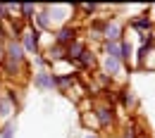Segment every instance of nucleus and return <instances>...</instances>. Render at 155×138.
<instances>
[{
    "label": "nucleus",
    "instance_id": "f257e3e1",
    "mask_svg": "<svg viewBox=\"0 0 155 138\" xmlns=\"http://www.w3.org/2000/svg\"><path fill=\"white\" fill-rule=\"evenodd\" d=\"M45 14L50 19V29H60L64 24H72L69 17H74L72 5H45Z\"/></svg>",
    "mask_w": 155,
    "mask_h": 138
},
{
    "label": "nucleus",
    "instance_id": "f03ea898",
    "mask_svg": "<svg viewBox=\"0 0 155 138\" xmlns=\"http://www.w3.org/2000/svg\"><path fill=\"white\" fill-rule=\"evenodd\" d=\"M19 43L24 48L26 55H38V45H41V31L34 24H26L19 34Z\"/></svg>",
    "mask_w": 155,
    "mask_h": 138
},
{
    "label": "nucleus",
    "instance_id": "7ed1b4c3",
    "mask_svg": "<svg viewBox=\"0 0 155 138\" xmlns=\"http://www.w3.org/2000/svg\"><path fill=\"white\" fill-rule=\"evenodd\" d=\"M124 38V24L119 19H103V43H115Z\"/></svg>",
    "mask_w": 155,
    "mask_h": 138
},
{
    "label": "nucleus",
    "instance_id": "20e7f679",
    "mask_svg": "<svg viewBox=\"0 0 155 138\" xmlns=\"http://www.w3.org/2000/svg\"><path fill=\"white\" fill-rule=\"evenodd\" d=\"M5 59L7 62H15V64H26V53H24L19 40L5 38Z\"/></svg>",
    "mask_w": 155,
    "mask_h": 138
},
{
    "label": "nucleus",
    "instance_id": "39448f33",
    "mask_svg": "<svg viewBox=\"0 0 155 138\" xmlns=\"http://www.w3.org/2000/svg\"><path fill=\"white\" fill-rule=\"evenodd\" d=\"M93 117H96L98 129H112L115 126V107L112 105H98Z\"/></svg>",
    "mask_w": 155,
    "mask_h": 138
},
{
    "label": "nucleus",
    "instance_id": "423d86ee",
    "mask_svg": "<svg viewBox=\"0 0 155 138\" xmlns=\"http://www.w3.org/2000/svg\"><path fill=\"white\" fill-rule=\"evenodd\" d=\"M74 40H79V29L74 24H64V26L55 29V43H58V45L67 48V45H72Z\"/></svg>",
    "mask_w": 155,
    "mask_h": 138
},
{
    "label": "nucleus",
    "instance_id": "0eeeda50",
    "mask_svg": "<svg viewBox=\"0 0 155 138\" xmlns=\"http://www.w3.org/2000/svg\"><path fill=\"white\" fill-rule=\"evenodd\" d=\"M34 88H38V91H53L55 88V72L53 69H38L34 74Z\"/></svg>",
    "mask_w": 155,
    "mask_h": 138
},
{
    "label": "nucleus",
    "instance_id": "6e6552de",
    "mask_svg": "<svg viewBox=\"0 0 155 138\" xmlns=\"http://www.w3.org/2000/svg\"><path fill=\"white\" fill-rule=\"evenodd\" d=\"M100 67H103V76H107V79H115V76H119L122 74V62L115 57H103V62H100Z\"/></svg>",
    "mask_w": 155,
    "mask_h": 138
},
{
    "label": "nucleus",
    "instance_id": "1a4fd4ad",
    "mask_svg": "<svg viewBox=\"0 0 155 138\" xmlns=\"http://www.w3.org/2000/svg\"><path fill=\"white\" fill-rule=\"evenodd\" d=\"M77 64H79V67H81V69H86V72H96V69H98V64H100V62H98V55H96V53L86 48V50L81 53V57L77 59Z\"/></svg>",
    "mask_w": 155,
    "mask_h": 138
},
{
    "label": "nucleus",
    "instance_id": "9d476101",
    "mask_svg": "<svg viewBox=\"0 0 155 138\" xmlns=\"http://www.w3.org/2000/svg\"><path fill=\"white\" fill-rule=\"evenodd\" d=\"M17 110H19V107H17L12 100L7 98L5 93H0V119H7V121H10L12 114H17Z\"/></svg>",
    "mask_w": 155,
    "mask_h": 138
},
{
    "label": "nucleus",
    "instance_id": "9b49d317",
    "mask_svg": "<svg viewBox=\"0 0 155 138\" xmlns=\"http://www.w3.org/2000/svg\"><path fill=\"white\" fill-rule=\"evenodd\" d=\"M84 50H86V43H84L81 38L74 40L72 45H67V48H64V59H67V62H77V59L81 57V53H84Z\"/></svg>",
    "mask_w": 155,
    "mask_h": 138
},
{
    "label": "nucleus",
    "instance_id": "f8f14e48",
    "mask_svg": "<svg viewBox=\"0 0 155 138\" xmlns=\"http://www.w3.org/2000/svg\"><path fill=\"white\" fill-rule=\"evenodd\" d=\"M129 26L136 29V31H141V38L148 34V29H153V19L148 17V14H141V17H136V19L129 21Z\"/></svg>",
    "mask_w": 155,
    "mask_h": 138
},
{
    "label": "nucleus",
    "instance_id": "ddd939ff",
    "mask_svg": "<svg viewBox=\"0 0 155 138\" xmlns=\"http://www.w3.org/2000/svg\"><path fill=\"white\" fill-rule=\"evenodd\" d=\"M74 81H77L74 74H55V88L62 91V93H67V91H69V86H72Z\"/></svg>",
    "mask_w": 155,
    "mask_h": 138
},
{
    "label": "nucleus",
    "instance_id": "4468645a",
    "mask_svg": "<svg viewBox=\"0 0 155 138\" xmlns=\"http://www.w3.org/2000/svg\"><path fill=\"white\" fill-rule=\"evenodd\" d=\"M103 50H105V57H115L122 62V40L115 43H103Z\"/></svg>",
    "mask_w": 155,
    "mask_h": 138
},
{
    "label": "nucleus",
    "instance_id": "2eb2a0df",
    "mask_svg": "<svg viewBox=\"0 0 155 138\" xmlns=\"http://www.w3.org/2000/svg\"><path fill=\"white\" fill-rule=\"evenodd\" d=\"M43 57L48 59L50 64H53V62H58V59H64V48L58 45V43H53V45L45 50V55H43Z\"/></svg>",
    "mask_w": 155,
    "mask_h": 138
},
{
    "label": "nucleus",
    "instance_id": "dca6fc26",
    "mask_svg": "<svg viewBox=\"0 0 155 138\" xmlns=\"http://www.w3.org/2000/svg\"><path fill=\"white\" fill-rule=\"evenodd\" d=\"M88 38L103 40V19H93L88 24Z\"/></svg>",
    "mask_w": 155,
    "mask_h": 138
},
{
    "label": "nucleus",
    "instance_id": "f3484780",
    "mask_svg": "<svg viewBox=\"0 0 155 138\" xmlns=\"http://www.w3.org/2000/svg\"><path fill=\"white\" fill-rule=\"evenodd\" d=\"M15 131H17V119H10V121L0 129V138H15Z\"/></svg>",
    "mask_w": 155,
    "mask_h": 138
},
{
    "label": "nucleus",
    "instance_id": "a211bd4d",
    "mask_svg": "<svg viewBox=\"0 0 155 138\" xmlns=\"http://www.w3.org/2000/svg\"><path fill=\"white\" fill-rule=\"evenodd\" d=\"M122 102H124L129 110H136V107H138V100H136V95L131 93V91H127V88L122 91Z\"/></svg>",
    "mask_w": 155,
    "mask_h": 138
},
{
    "label": "nucleus",
    "instance_id": "6ab92c4d",
    "mask_svg": "<svg viewBox=\"0 0 155 138\" xmlns=\"http://www.w3.org/2000/svg\"><path fill=\"white\" fill-rule=\"evenodd\" d=\"M131 53H134L131 43H129L127 38H122V64H127V67H129V59H131Z\"/></svg>",
    "mask_w": 155,
    "mask_h": 138
},
{
    "label": "nucleus",
    "instance_id": "aec40b11",
    "mask_svg": "<svg viewBox=\"0 0 155 138\" xmlns=\"http://www.w3.org/2000/svg\"><path fill=\"white\" fill-rule=\"evenodd\" d=\"M138 129H136V124L131 121V124H127V129H124V133H122V138H138Z\"/></svg>",
    "mask_w": 155,
    "mask_h": 138
},
{
    "label": "nucleus",
    "instance_id": "412c9836",
    "mask_svg": "<svg viewBox=\"0 0 155 138\" xmlns=\"http://www.w3.org/2000/svg\"><path fill=\"white\" fill-rule=\"evenodd\" d=\"M150 50H153V43H150V40H143V45L138 48V59L143 62V59H146V55H148Z\"/></svg>",
    "mask_w": 155,
    "mask_h": 138
},
{
    "label": "nucleus",
    "instance_id": "4be33fe9",
    "mask_svg": "<svg viewBox=\"0 0 155 138\" xmlns=\"http://www.w3.org/2000/svg\"><path fill=\"white\" fill-rule=\"evenodd\" d=\"M7 21H10V5L0 2V24H7Z\"/></svg>",
    "mask_w": 155,
    "mask_h": 138
},
{
    "label": "nucleus",
    "instance_id": "5701e85b",
    "mask_svg": "<svg viewBox=\"0 0 155 138\" xmlns=\"http://www.w3.org/2000/svg\"><path fill=\"white\" fill-rule=\"evenodd\" d=\"M2 62H5V40L0 43V67H2Z\"/></svg>",
    "mask_w": 155,
    "mask_h": 138
},
{
    "label": "nucleus",
    "instance_id": "b1692460",
    "mask_svg": "<svg viewBox=\"0 0 155 138\" xmlns=\"http://www.w3.org/2000/svg\"><path fill=\"white\" fill-rule=\"evenodd\" d=\"M84 138H103V136H100L98 131H88V133H86V136H84Z\"/></svg>",
    "mask_w": 155,
    "mask_h": 138
},
{
    "label": "nucleus",
    "instance_id": "393cba45",
    "mask_svg": "<svg viewBox=\"0 0 155 138\" xmlns=\"http://www.w3.org/2000/svg\"><path fill=\"white\" fill-rule=\"evenodd\" d=\"M2 40H5V26L0 24V43H2Z\"/></svg>",
    "mask_w": 155,
    "mask_h": 138
},
{
    "label": "nucleus",
    "instance_id": "a878e982",
    "mask_svg": "<svg viewBox=\"0 0 155 138\" xmlns=\"http://www.w3.org/2000/svg\"><path fill=\"white\" fill-rule=\"evenodd\" d=\"M138 138H150V136H146V133H138Z\"/></svg>",
    "mask_w": 155,
    "mask_h": 138
},
{
    "label": "nucleus",
    "instance_id": "bb28decb",
    "mask_svg": "<svg viewBox=\"0 0 155 138\" xmlns=\"http://www.w3.org/2000/svg\"><path fill=\"white\" fill-rule=\"evenodd\" d=\"M0 93H2V76H0Z\"/></svg>",
    "mask_w": 155,
    "mask_h": 138
}]
</instances>
